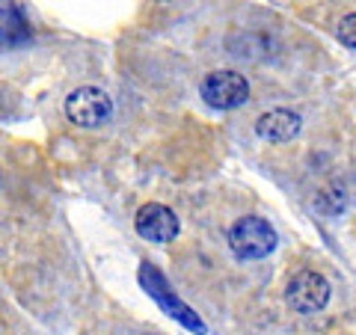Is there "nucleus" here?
<instances>
[{"label":"nucleus","mask_w":356,"mask_h":335,"mask_svg":"<svg viewBox=\"0 0 356 335\" xmlns=\"http://www.w3.org/2000/svg\"><path fill=\"white\" fill-rule=\"evenodd\" d=\"M229 247L243 261L267 259L276 250V231L264 217H241L229 229Z\"/></svg>","instance_id":"nucleus-1"},{"label":"nucleus","mask_w":356,"mask_h":335,"mask_svg":"<svg viewBox=\"0 0 356 335\" xmlns=\"http://www.w3.org/2000/svg\"><path fill=\"white\" fill-rule=\"evenodd\" d=\"M65 116L77 128H98L113 116V101L104 89L98 86H77L65 98Z\"/></svg>","instance_id":"nucleus-2"},{"label":"nucleus","mask_w":356,"mask_h":335,"mask_svg":"<svg viewBox=\"0 0 356 335\" xmlns=\"http://www.w3.org/2000/svg\"><path fill=\"white\" fill-rule=\"evenodd\" d=\"M285 303L300 315H315L330 303V282L315 270H300L285 288Z\"/></svg>","instance_id":"nucleus-3"},{"label":"nucleus","mask_w":356,"mask_h":335,"mask_svg":"<svg viewBox=\"0 0 356 335\" xmlns=\"http://www.w3.org/2000/svg\"><path fill=\"white\" fill-rule=\"evenodd\" d=\"M202 101L214 110H235L250 98L247 77L238 72H211L202 81Z\"/></svg>","instance_id":"nucleus-4"},{"label":"nucleus","mask_w":356,"mask_h":335,"mask_svg":"<svg viewBox=\"0 0 356 335\" xmlns=\"http://www.w3.org/2000/svg\"><path fill=\"white\" fill-rule=\"evenodd\" d=\"M134 226H137L140 238H146L152 243H170L178 238V229H181V222H178L175 211L166 208L161 202H149L137 211V220H134Z\"/></svg>","instance_id":"nucleus-5"},{"label":"nucleus","mask_w":356,"mask_h":335,"mask_svg":"<svg viewBox=\"0 0 356 335\" xmlns=\"http://www.w3.org/2000/svg\"><path fill=\"white\" fill-rule=\"evenodd\" d=\"M140 279H143V285H146V291H149L154 300H158V303H161L166 311H170L175 320H181L184 327H191V329H196V332H205V323L193 315L191 306H184L181 300H175V297L170 294V288H166L163 276H161L158 270H152V267L146 264V267H143V273H140Z\"/></svg>","instance_id":"nucleus-6"},{"label":"nucleus","mask_w":356,"mask_h":335,"mask_svg":"<svg viewBox=\"0 0 356 335\" xmlns=\"http://www.w3.org/2000/svg\"><path fill=\"white\" fill-rule=\"evenodd\" d=\"M255 131L259 137L267 142H288L300 133V116L291 113V110H267L264 116H259L255 122Z\"/></svg>","instance_id":"nucleus-7"},{"label":"nucleus","mask_w":356,"mask_h":335,"mask_svg":"<svg viewBox=\"0 0 356 335\" xmlns=\"http://www.w3.org/2000/svg\"><path fill=\"white\" fill-rule=\"evenodd\" d=\"M339 39L348 44V48L356 51V13L341 18V24H339Z\"/></svg>","instance_id":"nucleus-8"}]
</instances>
